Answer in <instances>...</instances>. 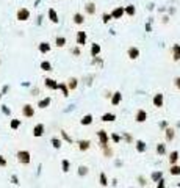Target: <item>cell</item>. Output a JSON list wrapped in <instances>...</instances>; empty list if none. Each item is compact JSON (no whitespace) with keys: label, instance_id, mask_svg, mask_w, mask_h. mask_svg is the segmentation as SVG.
<instances>
[{"label":"cell","instance_id":"obj_39","mask_svg":"<svg viewBox=\"0 0 180 188\" xmlns=\"http://www.w3.org/2000/svg\"><path fill=\"white\" fill-rule=\"evenodd\" d=\"M50 143H52V146L55 147V149H60L61 147V140H60V138H56V136H53L52 140H50Z\"/></svg>","mask_w":180,"mask_h":188},{"label":"cell","instance_id":"obj_38","mask_svg":"<svg viewBox=\"0 0 180 188\" xmlns=\"http://www.w3.org/2000/svg\"><path fill=\"white\" fill-rule=\"evenodd\" d=\"M10 127H11L13 130H17L20 127V119H11V122H10Z\"/></svg>","mask_w":180,"mask_h":188},{"label":"cell","instance_id":"obj_30","mask_svg":"<svg viewBox=\"0 0 180 188\" xmlns=\"http://www.w3.org/2000/svg\"><path fill=\"white\" fill-rule=\"evenodd\" d=\"M66 42H67V39L64 36H56V39H55V45L56 47H60V49H63L64 45H66Z\"/></svg>","mask_w":180,"mask_h":188},{"label":"cell","instance_id":"obj_23","mask_svg":"<svg viewBox=\"0 0 180 188\" xmlns=\"http://www.w3.org/2000/svg\"><path fill=\"white\" fill-rule=\"evenodd\" d=\"M100 50H102V47H100V44H97V42H94V44H91V50H89V54H91V56L94 58V56H99Z\"/></svg>","mask_w":180,"mask_h":188},{"label":"cell","instance_id":"obj_18","mask_svg":"<svg viewBox=\"0 0 180 188\" xmlns=\"http://www.w3.org/2000/svg\"><path fill=\"white\" fill-rule=\"evenodd\" d=\"M66 86H67V90L69 91H75L77 90V86H78V80L75 79V77H69L66 81Z\"/></svg>","mask_w":180,"mask_h":188},{"label":"cell","instance_id":"obj_6","mask_svg":"<svg viewBox=\"0 0 180 188\" xmlns=\"http://www.w3.org/2000/svg\"><path fill=\"white\" fill-rule=\"evenodd\" d=\"M97 138H99L100 147L108 146V141H110V136H108V132H107V130H99V132H97Z\"/></svg>","mask_w":180,"mask_h":188},{"label":"cell","instance_id":"obj_33","mask_svg":"<svg viewBox=\"0 0 180 188\" xmlns=\"http://www.w3.org/2000/svg\"><path fill=\"white\" fill-rule=\"evenodd\" d=\"M150 179H152V182L157 183L160 179H163V172H161V171H154L152 174H150Z\"/></svg>","mask_w":180,"mask_h":188},{"label":"cell","instance_id":"obj_21","mask_svg":"<svg viewBox=\"0 0 180 188\" xmlns=\"http://www.w3.org/2000/svg\"><path fill=\"white\" fill-rule=\"evenodd\" d=\"M89 147H91V141L89 140H80L78 141V151L86 152V151H89Z\"/></svg>","mask_w":180,"mask_h":188},{"label":"cell","instance_id":"obj_16","mask_svg":"<svg viewBox=\"0 0 180 188\" xmlns=\"http://www.w3.org/2000/svg\"><path fill=\"white\" fill-rule=\"evenodd\" d=\"M72 22H74L75 25H83L85 24V14L83 13H75L74 16H72Z\"/></svg>","mask_w":180,"mask_h":188},{"label":"cell","instance_id":"obj_49","mask_svg":"<svg viewBox=\"0 0 180 188\" xmlns=\"http://www.w3.org/2000/svg\"><path fill=\"white\" fill-rule=\"evenodd\" d=\"M138 180H139V185H141V187H144V185L147 183V182H146V179H144L143 176H139V177H138Z\"/></svg>","mask_w":180,"mask_h":188},{"label":"cell","instance_id":"obj_52","mask_svg":"<svg viewBox=\"0 0 180 188\" xmlns=\"http://www.w3.org/2000/svg\"><path fill=\"white\" fill-rule=\"evenodd\" d=\"M8 90H10V86H8V85H6V86H3V90H2V94H5Z\"/></svg>","mask_w":180,"mask_h":188},{"label":"cell","instance_id":"obj_2","mask_svg":"<svg viewBox=\"0 0 180 188\" xmlns=\"http://www.w3.org/2000/svg\"><path fill=\"white\" fill-rule=\"evenodd\" d=\"M16 19L20 20V22H25V20H28V19H30V10H28V8H24V6H20V8L16 11Z\"/></svg>","mask_w":180,"mask_h":188},{"label":"cell","instance_id":"obj_9","mask_svg":"<svg viewBox=\"0 0 180 188\" xmlns=\"http://www.w3.org/2000/svg\"><path fill=\"white\" fill-rule=\"evenodd\" d=\"M22 116L24 118H33L35 116V107L31 104H25L22 107Z\"/></svg>","mask_w":180,"mask_h":188},{"label":"cell","instance_id":"obj_45","mask_svg":"<svg viewBox=\"0 0 180 188\" xmlns=\"http://www.w3.org/2000/svg\"><path fill=\"white\" fill-rule=\"evenodd\" d=\"M6 165H8V162H6V158L3 157V155H0V166H2V168H5Z\"/></svg>","mask_w":180,"mask_h":188},{"label":"cell","instance_id":"obj_46","mask_svg":"<svg viewBox=\"0 0 180 188\" xmlns=\"http://www.w3.org/2000/svg\"><path fill=\"white\" fill-rule=\"evenodd\" d=\"M2 111L5 113L6 116H10V115H11V110H10L8 107H6V105H3V107H2Z\"/></svg>","mask_w":180,"mask_h":188},{"label":"cell","instance_id":"obj_15","mask_svg":"<svg viewBox=\"0 0 180 188\" xmlns=\"http://www.w3.org/2000/svg\"><path fill=\"white\" fill-rule=\"evenodd\" d=\"M135 149H136V152H138V154H144V152L147 151V144L144 143L143 140H136V141H135Z\"/></svg>","mask_w":180,"mask_h":188},{"label":"cell","instance_id":"obj_12","mask_svg":"<svg viewBox=\"0 0 180 188\" xmlns=\"http://www.w3.org/2000/svg\"><path fill=\"white\" fill-rule=\"evenodd\" d=\"M110 14H111V17H113V19H122V17L125 16V13H124V6H116V8H114Z\"/></svg>","mask_w":180,"mask_h":188},{"label":"cell","instance_id":"obj_28","mask_svg":"<svg viewBox=\"0 0 180 188\" xmlns=\"http://www.w3.org/2000/svg\"><path fill=\"white\" fill-rule=\"evenodd\" d=\"M169 174L180 176V165H169Z\"/></svg>","mask_w":180,"mask_h":188},{"label":"cell","instance_id":"obj_37","mask_svg":"<svg viewBox=\"0 0 180 188\" xmlns=\"http://www.w3.org/2000/svg\"><path fill=\"white\" fill-rule=\"evenodd\" d=\"M41 69L42 71H46V72H50L52 71V64H50V61H41Z\"/></svg>","mask_w":180,"mask_h":188},{"label":"cell","instance_id":"obj_34","mask_svg":"<svg viewBox=\"0 0 180 188\" xmlns=\"http://www.w3.org/2000/svg\"><path fill=\"white\" fill-rule=\"evenodd\" d=\"M99 182H100V185H102V187H108V177H107L105 172H100Z\"/></svg>","mask_w":180,"mask_h":188},{"label":"cell","instance_id":"obj_36","mask_svg":"<svg viewBox=\"0 0 180 188\" xmlns=\"http://www.w3.org/2000/svg\"><path fill=\"white\" fill-rule=\"evenodd\" d=\"M110 138H111V141H113L114 144H119L121 141H122V136H121V135H119V133H114V132L110 135Z\"/></svg>","mask_w":180,"mask_h":188},{"label":"cell","instance_id":"obj_11","mask_svg":"<svg viewBox=\"0 0 180 188\" xmlns=\"http://www.w3.org/2000/svg\"><path fill=\"white\" fill-rule=\"evenodd\" d=\"M44 132H46V126L42 122L36 124V126L33 127V136L35 138H41L42 135H44Z\"/></svg>","mask_w":180,"mask_h":188},{"label":"cell","instance_id":"obj_25","mask_svg":"<svg viewBox=\"0 0 180 188\" xmlns=\"http://www.w3.org/2000/svg\"><path fill=\"white\" fill-rule=\"evenodd\" d=\"M92 121H94V118H92V115H89V113H88V115H85L83 118L80 119V124H82V126H91V124H92Z\"/></svg>","mask_w":180,"mask_h":188},{"label":"cell","instance_id":"obj_8","mask_svg":"<svg viewBox=\"0 0 180 188\" xmlns=\"http://www.w3.org/2000/svg\"><path fill=\"white\" fill-rule=\"evenodd\" d=\"M121 102H122V93L121 91H114V93L110 96V104L113 105V107H118Z\"/></svg>","mask_w":180,"mask_h":188},{"label":"cell","instance_id":"obj_32","mask_svg":"<svg viewBox=\"0 0 180 188\" xmlns=\"http://www.w3.org/2000/svg\"><path fill=\"white\" fill-rule=\"evenodd\" d=\"M88 172H89V168L86 165H80V166H78V176H80V177L88 176Z\"/></svg>","mask_w":180,"mask_h":188},{"label":"cell","instance_id":"obj_53","mask_svg":"<svg viewBox=\"0 0 180 188\" xmlns=\"http://www.w3.org/2000/svg\"><path fill=\"white\" fill-rule=\"evenodd\" d=\"M177 187H179V188H180V182H179V183H177Z\"/></svg>","mask_w":180,"mask_h":188},{"label":"cell","instance_id":"obj_7","mask_svg":"<svg viewBox=\"0 0 180 188\" xmlns=\"http://www.w3.org/2000/svg\"><path fill=\"white\" fill-rule=\"evenodd\" d=\"M127 56H128V60H132V61L138 60L139 58V49L136 47V45H130V47L127 49Z\"/></svg>","mask_w":180,"mask_h":188},{"label":"cell","instance_id":"obj_19","mask_svg":"<svg viewBox=\"0 0 180 188\" xmlns=\"http://www.w3.org/2000/svg\"><path fill=\"white\" fill-rule=\"evenodd\" d=\"M50 49H52V45H50V42H47V41L39 42V45H38V50L41 52V54H49Z\"/></svg>","mask_w":180,"mask_h":188},{"label":"cell","instance_id":"obj_4","mask_svg":"<svg viewBox=\"0 0 180 188\" xmlns=\"http://www.w3.org/2000/svg\"><path fill=\"white\" fill-rule=\"evenodd\" d=\"M147 118H149V115H147V111H146L144 108H138V110H136V113H135V121L138 122V124L146 122Z\"/></svg>","mask_w":180,"mask_h":188},{"label":"cell","instance_id":"obj_55","mask_svg":"<svg viewBox=\"0 0 180 188\" xmlns=\"http://www.w3.org/2000/svg\"><path fill=\"white\" fill-rule=\"evenodd\" d=\"M0 63H2V61H0Z\"/></svg>","mask_w":180,"mask_h":188},{"label":"cell","instance_id":"obj_54","mask_svg":"<svg viewBox=\"0 0 180 188\" xmlns=\"http://www.w3.org/2000/svg\"><path fill=\"white\" fill-rule=\"evenodd\" d=\"M0 99H2V93H0Z\"/></svg>","mask_w":180,"mask_h":188},{"label":"cell","instance_id":"obj_26","mask_svg":"<svg viewBox=\"0 0 180 188\" xmlns=\"http://www.w3.org/2000/svg\"><path fill=\"white\" fill-rule=\"evenodd\" d=\"M50 102H52V99H50V97H49V96H47V97H44V99H41V100H39V102H38V107H39V108H42V110H44V108H47V107H49V105H50Z\"/></svg>","mask_w":180,"mask_h":188},{"label":"cell","instance_id":"obj_27","mask_svg":"<svg viewBox=\"0 0 180 188\" xmlns=\"http://www.w3.org/2000/svg\"><path fill=\"white\" fill-rule=\"evenodd\" d=\"M124 13L127 14L128 17H133L136 14V8L133 5H127V6H124Z\"/></svg>","mask_w":180,"mask_h":188},{"label":"cell","instance_id":"obj_14","mask_svg":"<svg viewBox=\"0 0 180 188\" xmlns=\"http://www.w3.org/2000/svg\"><path fill=\"white\" fill-rule=\"evenodd\" d=\"M171 52H172V61H180V44H174L171 47Z\"/></svg>","mask_w":180,"mask_h":188},{"label":"cell","instance_id":"obj_41","mask_svg":"<svg viewBox=\"0 0 180 188\" xmlns=\"http://www.w3.org/2000/svg\"><path fill=\"white\" fill-rule=\"evenodd\" d=\"M111 19H113V17H111L110 13H103V14H102V22H103V24H108Z\"/></svg>","mask_w":180,"mask_h":188},{"label":"cell","instance_id":"obj_47","mask_svg":"<svg viewBox=\"0 0 180 188\" xmlns=\"http://www.w3.org/2000/svg\"><path fill=\"white\" fill-rule=\"evenodd\" d=\"M124 140L127 141V143H133V138H132V135H128V133H125V135H124Z\"/></svg>","mask_w":180,"mask_h":188},{"label":"cell","instance_id":"obj_24","mask_svg":"<svg viewBox=\"0 0 180 188\" xmlns=\"http://www.w3.org/2000/svg\"><path fill=\"white\" fill-rule=\"evenodd\" d=\"M100 119H102L103 122H114L116 121V115H114V113H103Z\"/></svg>","mask_w":180,"mask_h":188},{"label":"cell","instance_id":"obj_43","mask_svg":"<svg viewBox=\"0 0 180 188\" xmlns=\"http://www.w3.org/2000/svg\"><path fill=\"white\" fill-rule=\"evenodd\" d=\"M174 86H175V90L180 91V75H177V77L174 79Z\"/></svg>","mask_w":180,"mask_h":188},{"label":"cell","instance_id":"obj_5","mask_svg":"<svg viewBox=\"0 0 180 188\" xmlns=\"http://www.w3.org/2000/svg\"><path fill=\"white\" fill-rule=\"evenodd\" d=\"M86 41H88V35H86V31L78 30L77 36H75V42H77V45H78V47H83V45L86 44Z\"/></svg>","mask_w":180,"mask_h":188},{"label":"cell","instance_id":"obj_31","mask_svg":"<svg viewBox=\"0 0 180 188\" xmlns=\"http://www.w3.org/2000/svg\"><path fill=\"white\" fill-rule=\"evenodd\" d=\"M155 151H157L158 155H166V144H164V143H158Z\"/></svg>","mask_w":180,"mask_h":188},{"label":"cell","instance_id":"obj_22","mask_svg":"<svg viewBox=\"0 0 180 188\" xmlns=\"http://www.w3.org/2000/svg\"><path fill=\"white\" fill-rule=\"evenodd\" d=\"M47 14H49V19H50V22H52V24H58V22H60V19H58V13H56L53 8H49Z\"/></svg>","mask_w":180,"mask_h":188},{"label":"cell","instance_id":"obj_10","mask_svg":"<svg viewBox=\"0 0 180 188\" xmlns=\"http://www.w3.org/2000/svg\"><path fill=\"white\" fill-rule=\"evenodd\" d=\"M44 86L47 88V90H50V91H55V90H58V81H56L55 79L46 77V79H44Z\"/></svg>","mask_w":180,"mask_h":188},{"label":"cell","instance_id":"obj_29","mask_svg":"<svg viewBox=\"0 0 180 188\" xmlns=\"http://www.w3.org/2000/svg\"><path fill=\"white\" fill-rule=\"evenodd\" d=\"M69 169H71V162L67 160V158H63V160H61V171L69 172Z\"/></svg>","mask_w":180,"mask_h":188},{"label":"cell","instance_id":"obj_42","mask_svg":"<svg viewBox=\"0 0 180 188\" xmlns=\"http://www.w3.org/2000/svg\"><path fill=\"white\" fill-rule=\"evenodd\" d=\"M102 149H103V154H105V157H111V155H113V151H111L108 146H103Z\"/></svg>","mask_w":180,"mask_h":188},{"label":"cell","instance_id":"obj_35","mask_svg":"<svg viewBox=\"0 0 180 188\" xmlns=\"http://www.w3.org/2000/svg\"><path fill=\"white\" fill-rule=\"evenodd\" d=\"M58 90H61V93H63L64 97H67V96H69V93H71V91L67 90L66 83H58Z\"/></svg>","mask_w":180,"mask_h":188},{"label":"cell","instance_id":"obj_51","mask_svg":"<svg viewBox=\"0 0 180 188\" xmlns=\"http://www.w3.org/2000/svg\"><path fill=\"white\" fill-rule=\"evenodd\" d=\"M160 127H161V129H166V127H168V122H166V121L160 122Z\"/></svg>","mask_w":180,"mask_h":188},{"label":"cell","instance_id":"obj_3","mask_svg":"<svg viewBox=\"0 0 180 188\" xmlns=\"http://www.w3.org/2000/svg\"><path fill=\"white\" fill-rule=\"evenodd\" d=\"M152 105H154L155 108H161V107H163V105H164V94L160 93V91L154 94V97H152Z\"/></svg>","mask_w":180,"mask_h":188},{"label":"cell","instance_id":"obj_40","mask_svg":"<svg viewBox=\"0 0 180 188\" xmlns=\"http://www.w3.org/2000/svg\"><path fill=\"white\" fill-rule=\"evenodd\" d=\"M61 136H63V140H66L69 144H72V143H74V140H72V138L69 136V135L66 133V130H61Z\"/></svg>","mask_w":180,"mask_h":188},{"label":"cell","instance_id":"obj_48","mask_svg":"<svg viewBox=\"0 0 180 188\" xmlns=\"http://www.w3.org/2000/svg\"><path fill=\"white\" fill-rule=\"evenodd\" d=\"M72 54H74L75 56H78V55H80V47H78V45H77V47H74V49H72Z\"/></svg>","mask_w":180,"mask_h":188},{"label":"cell","instance_id":"obj_17","mask_svg":"<svg viewBox=\"0 0 180 188\" xmlns=\"http://www.w3.org/2000/svg\"><path fill=\"white\" fill-rule=\"evenodd\" d=\"M179 158H180V154H179V151H171V152H169V157H168V162H169V165H177Z\"/></svg>","mask_w":180,"mask_h":188},{"label":"cell","instance_id":"obj_13","mask_svg":"<svg viewBox=\"0 0 180 188\" xmlns=\"http://www.w3.org/2000/svg\"><path fill=\"white\" fill-rule=\"evenodd\" d=\"M174 138H175V129L166 127V129H164V140L169 143V141H174Z\"/></svg>","mask_w":180,"mask_h":188},{"label":"cell","instance_id":"obj_1","mask_svg":"<svg viewBox=\"0 0 180 188\" xmlns=\"http://www.w3.org/2000/svg\"><path fill=\"white\" fill-rule=\"evenodd\" d=\"M16 158L20 165H28V163L31 162V154L28 151H19L16 154Z\"/></svg>","mask_w":180,"mask_h":188},{"label":"cell","instance_id":"obj_50","mask_svg":"<svg viewBox=\"0 0 180 188\" xmlns=\"http://www.w3.org/2000/svg\"><path fill=\"white\" fill-rule=\"evenodd\" d=\"M11 182L14 183V185H17V183H19V179H17V176H11Z\"/></svg>","mask_w":180,"mask_h":188},{"label":"cell","instance_id":"obj_20","mask_svg":"<svg viewBox=\"0 0 180 188\" xmlns=\"http://www.w3.org/2000/svg\"><path fill=\"white\" fill-rule=\"evenodd\" d=\"M96 11H97V6H96L94 2H88V3L85 5V13H86V14L92 16V14H96Z\"/></svg>","mask_w":180,"mask_h":188},{"label":"cell","instance_id":"obj_44","mask_svg":"<svg viewBox=\"0 0 180 188\" xmlns=\"http://www.w3.org/2000/svg\"><path fill=\"white\" fill-rule=\"evenodd\" d=\"M157 188H166V182H164V179H160L157 182Z\"/></svg>","mask_w":180,"mask_h":188}]
</instances>
